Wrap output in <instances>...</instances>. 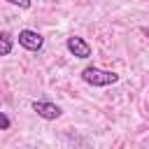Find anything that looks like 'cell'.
I'll use <instances>...</instances> for the list:
<instances>
[{
    "label": "cell",
    "mask_w": 149,
    "mask_h": 149,
    "mask_svg": "<svg viewBox=\"0 0 149 149\" xmlns=\"http://www.w3.org/2000/svg\"><path fill=\"white\" fill-rule=\"evenodd\" d=\"M7 2H12V5H16V7H21V9H28V7H30V0H7Z\"/></svg>",
    "instance_id": "52a82bcc"
},
{
    "label": "cell",
    "mask_w": 149,
    "mask_h": 149,
    "mask_svg": "<svg viewBox=\"0 0 149 149\" xmlns=\"http://www.w3.org/2000/svg\"><path fill=\"white\" fill-rule=\"evenodd\" d=\"M65 47H68V51H70L72 56H77V58H88V56H91V44H88L84 37L72 35V37H68Z\"/></svg>",
    "instance_id": "3957f363"
},
{
    "label": "cell",
    "mask_w": 149,
    "mask_h": 149,
    "mask_svg": "<svg viewBox=\"0 0 149 149\" xmlns=\"http://www.w3.org/2000/svg\"><path fill=\"white\" fill-rule=\"evenodd\" d=\"M19 44L23 47V49H28V51H40L42 49V44H44V40H42V35L40 33H35V30H21L19 33Z\"/></svg>",
    "instance_id": "7a4b0ae2"
},
{
    "label": "cell",
    "mask_w": 149,
    "mask_h": 149,
    "mask_svg": "<svg viewBox=\"0 0 149 149\" xmlns=\"http://www.w3.org/2000/svg\"><path fill=\"white\" fill-rule=\"evenodd\" d=\"M81 79H84L86 84H91V86H109V84H116V81H119V74L91 65V68H84V70H81Z\"/></svg>",
    "instance_id": "6da1fadb"
},
{
    "label": "cell",
    "mask_w": 149,
    "mask_h": 149,
    "mask_svg": "<svg viewBox=\"0 0 149 149\" xmlns=\"http://www.w3.org/2000/svg\"><path fill=\"white\" fill-rule=\"evenodd\" d=\"M0 128H2V130L9 128V116H7L5 112H0Z\"/></svg>",
    "instance_id": "8992f818"
},
{
    "label": "cell",
    "mask_w": 149,
    "mask_h": 149,
    "mask_svg": "<svg viewBox=\"0 0 149 149\" xmlns=\"http://www.w3.org/2000/svg\"><path fill=\"white\" fill-rule=\"evenodd\" d=\"M9 51H12V35L2 33L0 35V56H9Z\"/></svg>",
    "instance_id": "5b68a950"
},
{
    "label": "cell",
    "mask_w": 149,
    "mask_h": 149,
    "mask_svg": "<svg viewBox=\"0 0 149 149\" xmlns=\"http://www.w3.org/2000/svg\"><path fill=\"white\" fill-rule=\"evenodd\" d=\"M142 35H144V37H149V28H142Z\"/></svg>",
    "instance_id": "ba28073f"
},
{
    "label": "cell",
    "mask_w": 149,
    "mask_h": 149,
    "mask_svg": "<svg viewBox=\"0 0 149 149\" xmlns=\"http://www.w3.org/2000/svg\"><path fill=\"white\" fill-rule=\"evenodd\" d=\"M33 112H37V116L47 119V121H54L61 116V107L54 105V102H44V100H35L33 102Z\"/></svg>",
    "instance_id": "277c9868"
}]
</instances>
